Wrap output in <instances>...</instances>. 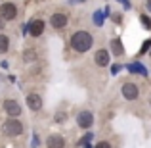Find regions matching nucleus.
<instances>
[{
	"label": "nucleus",
	"mask_w": 151,
	"mask_h": 148,
	"mask_svg": "<svg viewBox=\"0 0 151 148\" xmlns=\"http://www.w3.org/2000/svg\"><path fill=\"white\" fill-rule=\"evenodd\" d=\"M94 35L90 33V31H84V29H81V31H75L73 35H71V41H69V44H71V48H73L77 54H86L90 48L94 46Z\"/></svg>",
	"instance_id": "f257e3e1"
},
{
	"label": "nucleus",
	"mask_w": 151,
	"mask_h": 148,
	"mask_svg": "<svg viewBox=\"0 0 151 148\" xmlns=\"http://www.w3.org/2000/svg\"><path fill=\"white\" fill-rule=\"evenodd\" d=\"M2 133L6 137H21L25 133V125H23L21 119L17 117H8L6 121L2 123Z\"/></svg>",
	"instance_id": "f03ea898"
},
{
	"label": "nucleus",
	"mask_w": 151,
	"mask_h": 148,
	"mask_svg": "<svg viewBox=\"0 0 151 148\" xmlns=\"http://www.w3.org/2000/svg\"><path fill=\"white\" fill-rule=\"evenodd\" d=\"M121 94H122V98L128 100V102H136V100L140 98V87L132 81H124L121 85Z\"/></svg>",
	"instance_id": "7ed1b4c3"
},
{
	"label": "nucleus",
	"mask_w": 151,
	"mask_h": 148,
	"mask_svg": "<svg viewBox=\"0 0 151 148\" xmlns=\"http://www.w3.org/2000/svg\"><path fill=\"white\" fill-rule=\"evenodd\" d=\"M2 110L6 112L8 117H17V119H19V115L23 114L21 104H19L15 98H4V102H2Z\"/></svg>",
	"instance_id": "20e7f679"
},
{
	"label": "nucleus",
	"mask_w": 151,
	"mask_h": 148,
	"mask_svg": "<svg viewBox=\"0 0 151 148\" xmlns=\"http://www.w3.org/2000/svg\"><path fill=\"white\" fill-rule=\"evenodd\" d=\"M17 14H19L17 4H14V2H2L0 4V17H2L4 21H14V19H17Z\"/></svg>",
	"instance_id": "39448f33"
},
{
	"label": "nucleus",
	"mask_w": 151,
	"mask_h": 148,
	"mask_svg": "<svg viewBox=\"0 0 151 148\" xmlns=\"http://www.w3.org/2000/svg\"><path fill=\"white\" fill-rule=\"evenodd\" d=\"M75 119H77V125L81 127V129H84V131L92 129V125H94V114H92L90 110H82V112H78Z\"/></svg>",
	"instance_id": "423d86ee"
},
{
	"label": "nucleus",
	"mask_w": 151,
	"mask_h": 148,
	"mask_svg": "<svg viewBox=\"0 0 151 148\" xmlns=\"http://www.w3.org/2000/svg\"><path fill=\"white\" fill-rule=\"evenodd\" d=\"M50 25L54 27L55 31H61L69 25V17H67V14H63V12H54V14L50 15Z\"/></svg>",
	"instance_id": "0eeeda50"
},
{
	"label": "nucleus",
	"mask_w": 151,
	"mask_h": 148,
	"mask_svg": "<svg viewBox=\"0 0 151 148\" xmlns=\"http://www.w3.org/2000/svg\"><path fill=\"white\" fill-rule=\"evenodd\" d=\"M27 102V108H29L31 112H40L42 108H44V100H42V96L38 93H29L25 98Z\"/></svg>",
	"instance_id": "6e6552de"
},
{
	"label": "nucleus",
	"mask_w": 151,
	"mask_h": 148,
	"mask_svg": "<svg viewBox=\"0 0 151 148\" xmlns=\"http://www.w3.org/2000/svg\"><path fill=\"white\" fill-rule=\"evenodd\" d=\"M94 63L98 67H107L111 63V52L107 48H100L94 52Z\"/></svg>",
	"instance_id": "1a4fd4ad"
},
{
	"label": "nucleus",
	"mask_w": 151,
	"mask_h": 148,
	"mask_svg": "<svg viewBox=\"0 0 151 148\" xmlns=\"http://www.w3.org/2000/svg\"><path fill=\"white\" fill-rule=\"evenodd\" d=\"M65 144H67L65 137L59 133H50L46 137V148H65Z\"/></svg>",
	"instance_id": "9d476101"
},
{
	"label": "nucleus",
	"mask_w": 151,
	"mask_h": 148,
	"mask_svg": "<svg viewBox=\"0 0 151 148\" xmlns=\"http://www.w3.org/2000/svg\"><path fill=\"white\" fill-rule=\"evenodd\" d=\"M44 27H46L44 19H33V21H29V27H27V31H29L31 37L38 39L42 33H44Z\"/></svg>",
	"instance_id": "9b49d317"
},
{
	"label": "nucleus",
	"mask_w": 151,
	"mask_h": 148,
	"mask_svg": "<svg viewBox=\"0 0 151 148\" xmlns=\"http://www.w3.org/2000/svg\"><path fill=\"white\" fill-rule=\"evenodd\" d=\"M111 52H113V56H124V46H122L121 39H113L111 41Z\"/></svg>",
	"instance_id": "f8f14e48"
},
{
	"label": "nucleus",
	"mask_w": 151,
	"mask_h": 148,
	"mask_svg": "<svg viewBox=\"0 0 151 148\" xmlns=\"http://www.w3.org/2000/svg\"><path fill=\"white\" fill-rule=\"evenodd\" d=\"M8 50H10V37L0 33V54H6Z\"/></svg>",
	"instance_id": "ddd939ff"
},
{
	"label": "nucleus",
	"mask_w": 151,
	"mask_h": 148,
	"mask_svg": "<svg viewBox=\"0 0 151 148\" xmlns=\"http://www.w3.org/2000/svg\"><path fill=\"white\" fill-rule=\"evenodd\" d=\"M37 58H38V54H37V50H35V48H27L25 52H23V60H25L27 63H29V62H35Z\"/></svg>",
	"instance_id": "4468645a"
},
{
	"label": "nucleus",
	"mask_w": 151,
	"mask_h": 148,
	"mask_svg": "<svg viewBox=\"0 0 151 148\" xmlns=\"http://www.w3.org/2000/svg\"><path fill=\"white\" fill-rule=\"evenodd\" d=\"M130 73H140V75H147V69H145L142 63H130L128 66Z\"/></svg>",
	"instance_id": "2eb2a0df"
},
{
	"label": "nucleus",
	"mask_w": 151,
	"mask_h": 148,
	"mask_svg": "<svg viewBox=\"0 0 151 148\" xmlns=\"http://www.w3.org/2000/svg\"><path fill=\"white\" fill-rule=\"evenodd\" d=\"M140 21H142V25H144V29H151V17L149 15H145V14H142L140 15Z\"/></svg>",
	"instance_id": "dca6fc26"
},
{
	"label": "nucleus",
	"mask_w": 151,
	"mask_h": 148,
	"mask_svg": "<svg viewBox=\"0 0 151 148\" xmlns=\"http://www.w3.org/2000/svg\"><path fill=\"white\" fill-rule=\"evenodd\" d=\"M55 121L58 123H65L67 121V114L65 112H55Z\"/></svg>",
	"instance_id": "f3484780"
},
{
	"label": "nucleus",
	"mask_w": 151,
	"mask_h": 148,
	"mask_svg": "<svg viewBox=\"0 0 151 148\" xmlns=\"http://www.w3.org/2000/svg\"><path fill=\"white\" fill-rule=\"evenodd\" d=\"M94 148H113V146H111V142H109V141H100Z\"/></svg>",
	"instance_id": "a211bd4d"
},
{
	"label": "nucleus",
	"mask_w": 151,
	"mask_h": 148,
	"mask_svg": "<svg viewBox=\"0 0 151 148\" xmlns=\"http://www.w3.org/2000/svg\"><path fill=\"white\" fill-rule=\"evenodd\" d=\"M92 137H94V133H86L84 137L81 139V144H86V142H90V141H92Z\"/></svg>",
	"instance_id": "6ab92c4d"
},
{
	"label": "nucleus",
	"mask_w": 151,
	"mask_h": 148,
	"mask_svg": "<svg viewBox=\"0 0 151 148\" xmlns=\"http://www.w3.org/2000/svg\"><path fill=\"white\" fill-rule=\"evenodd\" d=\"M151 46V39H147V41L144 42V46H142V50H140V54H144V52H147V48Z\"/></svg>",
	"instance_id": "aec40b11"
},
{
	"label": "nucleus",
	"mask_w": 151,
	"mask_h": 148,
	"mask_svg": "<svg viewBox=\"0 0 151 148\" xmlns=\"http://www.w3.org/2000/svg\"><path fill=\"white\" fill-rule=\"evenodd\" d=\"M121 6H122V8H126V10H130V8H132V4L126 2V0H121Z\"/></svg>",
	"instance_id": "412c9836"
},
{
	"label": "nucleus",
	"mask_w": 151,
	"mask_h": 148,
	"mask_svg": "<svg viewBox=\"0 0 151 148\" xmlns=\"http://www.w3.org/2000/svg\"><path fill=\"white\" fill-rule=\"evenodd\" d=\"M113 21H117V23H119V21H122V15H119V14H117V15H113Z\"/></svg>",
	"instance_id": "4be33fe9"
},
{
	"label": "nucleus",
	"mask_w": 151,
	"mask_h": 148,
	"mask_svg": "<svg viewBox=\"0 0 151 148\" xmlns=\"http://www.w3.org/2000/svg\"><path fill=\"white\" fill-rule=\"evenodd\" d=\"M4 27H6V21H4V19L0 17V31H4Z\"/></svg>",
	"instance_id": "5701e85b"
},
{
	"label": "nucleus",
	"mask_w": 151,
	"mask_h": 148,
	"mask_svg": "<svg viewBox=\"0 0 151 148\" xmlns=\"http://www.w3.org/2000/svg\"><path fill=\"white\" fill-rule=\"evenodd\" d=\"M119 69H121V66H113V71H111V73H119Z\"/></svg>",
	"instance_id": "b1692460"
},
{
	"label": "nucleus",
	"mask_w": 151,
	"mask_h": 148,
	"mask_svg": "<svg viewBox=\"0 0 151 148\" xmlns=\"http://www.w3.org/2000/svg\"><path fill=\"white\" fill-rule=\"evenodd\" d=\"M82 148H94V146L90 144V142H86V144H82Z\"/></svg>",
	"instance_id": "393cba45"
},
{
	"label": "nucleus",
	"mask_w": 151,
	"mask_h": 148,
	"mask_svg": "<svg viewBox=\"0 0 151 148\" xmlns=\"http://www.w3.org/2000/svg\"><path fill=\"white\" fill-rule=\"evenodd\" d=\"M145 8H147V10L151 12V0H149V2H145Z\"/></svg>",
	"instance_id": "a878e982"
},
{
	"label": "nucleus",
	"mask_w": 151,
	"mask_h": 148,
	"mask_svg": "<svg viewBox=\"0 0 151 148\" xmlns=\"http://www.w3.org/2000/svg\"><path fill=\"white\" fill-rule=\"evenodd\" d=\"M149 106H151V96H149Z\"/></svg>",
	"instance_id": "bb28decb"
}]
</instances>
